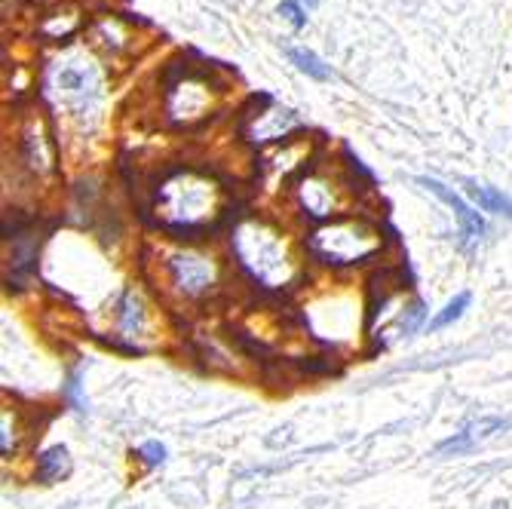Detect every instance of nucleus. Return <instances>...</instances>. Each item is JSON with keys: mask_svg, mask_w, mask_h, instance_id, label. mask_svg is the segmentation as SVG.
Returning a JSON list of instances; mask_svg holds the SVG:
<instances>
[{"mask_svg": "<svg viewBox=\"0 0 512 509\" xmlns=\"http://www.w3.org/2000/svg\"><path fill=\"white\" fill-rule=\"evenodd\" d=\"M279 16H286L295 28H304V13H301V7L295 4V0H283V4H279Z\"/></svg>", "mask_w": 512, "mask_h": 509, "instance_id": "obj_12", "label": "nucleus"}, {"mask_svg": "<svg viewBox=\"0 0 512 509\" xmlns=\"http://www.w3.org/2000/svg\"><path fill=\"white\" fill-rule=\"evenodd\" d=\"M421 322H424V304L417 301V304H414V307L408 310V316L402 319V332H405V335H411V332H414L417 326H421Z\"/></svg>", "mask_w": 512, "mask_h": 509, "instance_id": "obj_13", "label": "nucleus"}, {"mask_svg": "<svg viewBox=\"0 0 512 509\" xmlns=\"http://www.w3.org/2000/svg\"><path fill=\"white\" fill-rule=\"evenodd\" d=\"M172 273H175V283L188 292V295H200L212 286L215 280V270L206 258L197 255H181L172 261Z\"/></svg>", "mask_w": 512, "mask_h": 509, "instance_id": "obj_5", "label": "nucleus"}, {"mask_svg": "<svg viewBox=\"0 0 512 509\" xmlns=\"http://www.w3.org/2000/svg\"><path fill=\"white\" fill-rule=\"evenodd\" d=\"M304 4H307V7H316V0H304Z\"/></svg>", "mask_w": 512, "mask_h": 509, "instance_id": "obj_16", "label": "nucleus"}, {"mask_svg": "<svg viewBox=\"0 0 512 509\" xmlns=\"http://www.w3.org/2000/svg\"><path fill=\"white\" fill-rule=\"evenodd\" d=\"M142 457L148 460L151 467H160L166 460V448L160 442H148V445H142Z\"/></svg>", "mask_w": 512, "mask_h": 509, "instance_id": "obj_14", "label": "nucleus"}, {"mask_svg": "<svg viewBox=\"0 0 512 509\" xmlns=\"http://www.w3.org/2000/svg\"><path fill=\"white\" fill-rule=\"evenodd\" d=\"M68 470H71V464H68V451H65L62 445H56V448H50V451H43L37 476H40L43 482H56V479H62Z\"/></svg>", "mask_w": 512, "mask_h": 509, "instance_id": "obj_8", "label": "nucleus"}, {"mask_svg": "<svg viewBox=\"0 0 512 509\" xmlns=\"http://www.w3.org/2000/svg\"><path fill=\"white\" fill-rule=\"evenodd\" d=\"M421 184H424L427 191H433L439 200H445V203L454 209L457 224H460V240H463V246H467V249H473V246L482 240V234H485V221L479 218V212H476L473 206L463 203L451 188H445V184H442V181H436V178H421Z\"/></svg>", "mask_w": 512, "mask_h": 509, "instance_id": "obj_4", "label": "nucleus"}, {"mask_svg": "<svg viewBox=\"0 0 512 509\" xmlns=\"http://www.w3.org/2000/svg\"><path fill=\"white\" fill-rule=\"evenodd\" d=\"M234 249L240 264L267 289L289 286L292 280V258L273 230L261 224H243L234 237Z\"/></svg>", "mask_w": 512, "mask_h": 509, "instance_id": "obj_1", "label": "nucleus"}, {"mask_svg": "<svg viewBox=\"0 0 512 509\" xmlns=\"http://www.w3.org/2000/svg\"><path fill=\"white\" fill-rule=\"evenodd\" d=\"M506 424H509V421H503V418H482V421L470 424L463 433H454V436H451L448 442H442L436 451H439V454H463V451H473L479 442H485V439H491L494 433L506 430Z\"/></svg>", "mask_w": 512, "mask_h": 509, "instance_id": "obj_6", "label": "nucleus"}, {"mask_svg": "<svg viewBox=\"0 0 512 509\" xmlns=\"http://www.w3.org/2000/svg\"><path fill=\"white\" fill-rule=\"evenodd\" d=\"M286 56H289V62L301 71V74H307V77H313V80H329L332 77V71L325 68L310 50H298V46H286Z\"/></svg>", "mask_w": 512, "mask_h": 509, "instance_id": "obj_9", "label": "nucleus"}, {"mask_svg": "<svg viewBox=\"0 0 512 509\" xmlns=\"http://www.w3.org/2000/svg\"><path fill=\"white\" fill-rule=\"evenodd\" d=\"M467 184H470V197H473L485 212L509 215V218H512V200H509V197H503V194L494 191V188H485V184H479V181H467Z\"/></svg>", "mask_w": 512, "mask_h": 509, "instance_id": "obj_7", "label": "nucleus"}, {"mask_svg": "<svg viewBox=\"0 0 512 509\" xmlns=\"http://www.w3.org/2000/svg\"><path fill=\"white\" fill-rule=\"evenodd\" d=\"M381 246L375 230H368L365 224L356 221H338L329 224L313 234L310 249L329 264H356L368 255H375Z\"/></svg>", "mask_w": 512, "mask_h": 509, "instance_id": "obj_2", "label": "nucleus"}, {"mask_svg": "<svg viewBox=\"0 0 512 509\" xmlns=\"http://www.w3.org/2000/svg\"><path fill=\"white\" fill-rule=\"evenodd\" d=\"M142 326V307H138V301L129 295L123 301V332L126 335H135V329Z\"/></svg>", "mask_w": 512, "mask_h": 509, "instance_id": "obj_11", "label": "nucleus"}, {"mask_svg": "<svg viewBox=\"0 0 512 509\" xmlns=\"http://www.w3.org/2000/svg\"><path fill=\"white\" fill-rule=\"evenodd\" d=\"M65 393H68V399L74 402V408H77V411L83 414V411H86V399L80 396V378H77V375H71V381H68Z\"/></svg>", "mask_w": 512, "mask_h": 509, "instance_id": "obj_15", "label": "nucleus"}, {"mask_svg": "<svg viewBox=\"0 0 512 509\" xmlns=\"http://www.w3.org/2000/svg\"><path fill=\"white\" fill-rule=\"evenodd\" d=\"M163 215L175 227H197L215 215V188L194 175H178L166 184Z\"/></svg>", "mask_w": 512, "mask_h": 509, "instance_id": "obj_3", "label": "nucleus"}, {"mask_svg": "<svg viewBox=\"0 0 512 509\" xmlns=\"http://www.w3.org/2000/svg\"><path fill=\"white\" fill-rule=\"evenodd\" d=\"M470 301H473V295L470 292H460L454 301H448L436 316H433V322H430V332H439V329H445V326H451V322H457L460 316H463V310L470 307Z\"/></svg>", "mask_w": 512, "mask_h": 509, "instance_id": "obj_10", "label": "nucleus"}]
</instances>
